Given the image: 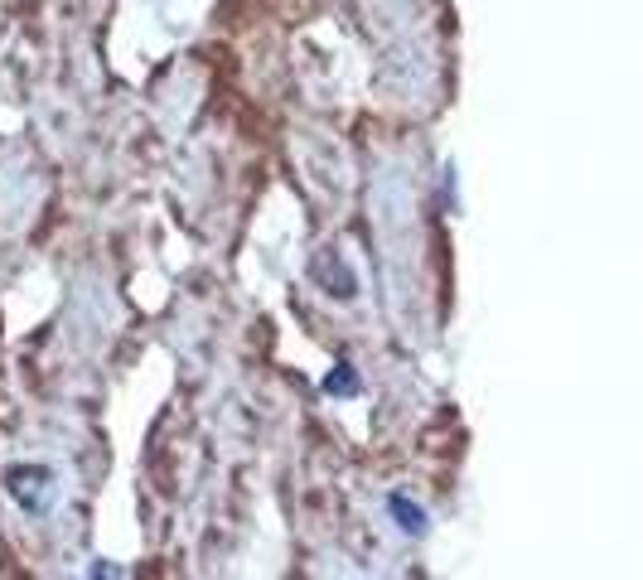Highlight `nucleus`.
Wrapping results in <instances>:
<instances>
[{
    "mask_svg": "<svg viewBox=\"0 0 643 580\" xmlns=\"http://www.w3.org/2000/svg\"><path fill=\"white\" fill-rule=\"evenodd\" d=\"M5 493L20 503V513L44 517L54 507V469L48 465H10L5 469Z\"/></svg>",
    "mask_w": 643,
    "mask_h": 580,
    "instance_id": "f257e3e1",
    "label": "nucleus"
},
{
    "mask_svg": "<svg viewBox=\"0 0 643 580\" xmlns=\"http://www.w3.org/2000/svg\"><path fill=\"white\" fill-rule=\"evenodd\" d=\"M310 281L320 286L330 300H354V295H358V276H354V266L339 257V252H320V257L310 261Z\"/></svg>",
    "mask_w": 643,
    "mask_h": 580,
    "instance_id": "f03ea898",
    "label": "nucleus"
},
{
    "mask_svg": "<svg viewBox=\"0 0 643 580\" xmlns=\"http://www.w3.org/2000/svg\"><path fill=\"white\" fill-rule=\"evenodd\" d=\"M387 517H392L407 537H426L431 532V513L417 499H407V493H387Z\"/></svg>",
    "mask_w": 643,
    "mask_h": 580,
    "instance_id": "7ed1b4c3",
    "label": "nucleus"
},
{
    "mask_svg": "<svg viewBox=\"0 0 643 580\" xmlns=\"http://www.w3.org/2000/svg\"><path fill=\"white\" fill-rule=\"evenodd\" d=\"M324 392H330V397H358L363 392V378H358L354 362H334V368L324 372Z\"/></svg>",
    "mask_w": 643,
    "mask_h": 580,
    "instance_id": "20e7f679",
    "label": "nucleus"
},
{
    "mask_svg": "<svg viewBox=\"0 0 643 580\" xmlns=\"http://www.w3.org/2000/svg\"><path fill=\"white\" fill-rule=\"evenodd\" d=\"M88 576H92V580H107V576H126V571H121L117 561H92V566H88Z\"/></svg>",
    "mask_w": 643,
    "mask_h": 580,
    "instance_id": "39448f33",
    "label": "nucleus"
},
{
    "mask_svg": "<svg viewBox=\"0 0 643 580\" xmlns=\"http://www.w3.org/2000/svg\"><path fill=\"white\" fill-rule=\"evenodd\" d=\"M445 209H455V165H445Z\"/></svg>",
    "mask_w": 643,
    "mask_h": 580,
    "instance_id": "423d86ee",
    "label": "nucleus"
}]
</instances>
